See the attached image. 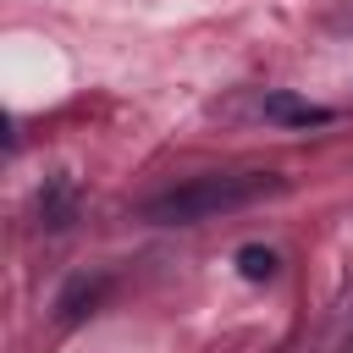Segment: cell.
I'll list each match as a JSON object with an SVG mask.
<instances>
[{"instance_id": "obj_3", "label": "cell", "mask_w": 353, "mask_h": 353, "mask_svg": "<svg viewBox=\"0 0 353 353\" xmlns=\"http://www.w3.org/2000/svg\"><path fill=\"white\" fill-rule=\"evenodd\" d=\"M237 270H243L248 281H270V276H276V254L259 248V243H248V248L237 254Z\"/></svg>"}, {"instance_id": "obj_2", "label": "cell", "mask_w": 353, "mask_h": 353, "mask_svg": "<svg viewBox=\"0 0 353 353\" xmlns=\"http://www.w3.org/2000/svg\"><path fill=\"white\" fill-rule=\"evenodd\" d=\"M265 116H270V121H292V127L331 121V110H325V105H309V99H292V94H270V99H265Z\"/></svg>"}, {"instance_id": "obj_1", "label": "cell", "mask_w": 353, "mask_h": 353, "mask_svg": "<svg viewBox=\"0 0 353 353\" xmlns=\"http://www.w3.org/2000/svg\"><path fill=\"white\" fill-rule=\"evenodd\" d=\"M287 182L276 171H226V176H193L182 188H165L160 199L143 204V221L154 226H193V221H210V215H226V210H243L254 199H270L281 193Z\"/></svg>"}]
</instances>
